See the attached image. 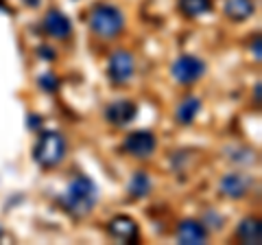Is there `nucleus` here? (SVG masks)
I'll list each match as a JSON object with an SVG mask.
<instances>
[{"label": "nucleus", "instance_id": "7ed1b4c3", "mask_svg": "<svg viewBox=\"0 0 262 245\" xmlns=\"http://www.w3.org/2000/svg\"><path fill=\"white\" fill-rule=\"evenodd\" d=\"M33 156L39 167H57L66 158V140L59 132H44L33 149Z\"/></svg>", "mask_w": 262, "mask_h": 245}, {"label": "nucleus", "instance_id": "4468645a", "mask_svg": "<svg viewBox=\"0 0 262 245\" xmlns=\"http://www.w3.org/2000/svg\"><path fill=\"white\" fill-rule=\"evenodd\" d=\"M201 110V99L199 96H186V99L179 103V108L175 112V118L179 125H190V122L196 118V114Z\"/></svg>", "mask_w": 262, "mask_h": 245}, {"label": "nucleus", "instance_id": "dca6fc26", "mask_svg": "<svg viewBox=\"0 0 262 245\" xmlns=\"http://www.w3.org/2000/svg\"><path fill=\"white\" fill-rule=\"evenodd\" d=\"M149 191H151L149 175H146L144 171H138V173L131 177V182H129V193L134 195V197H144V195H149Z\"/></svg>", "mask_w": 262, "mask_h": 245}, {"label": "nucleus", "instance_id": "6e6552de", "mask_svg": "<svg viewBox=\"0 0 262 245\" xmlns=\"http://www.w3.org/2000/svg\"><path fill=\"white\" fill-rule=\"evenodd\" d=\"M208 239V230L203 221H194V219H186L177 228V241L184 245H201Z\"/></svg>", "mask_w": 262, "mask_h": 245}, {"label": "nucleus", "instance_id": "6ab92c4d", "mask_svg": "<svg viewBox=\"0 0 262 245\" xmlns=\"http://www.w3.org/2000/svg\"><path fill=\"white\" fill-rule=\"evenodd\" d=\"M0 11H9V13H11V9H9V7H7V5L3 3V0H0Z\"/></svg>", "mask_w": 262, "mask_h": 245}, {"label": "nucleus", "instance_id": "412c9836", "mask_svg": "<svg viewBox=\"0 0 262 245\" xmlns=\"http://www.w3.org/2000/svg\"><path fill=\"white\" fill-rule=\"evenodd\" d=\"M0 236H3V228H0Z\"/></svg>", "mask_w": 262, "mask_h": 245}, {"label": "nucleus", "instance_id": "f03ea898", "mask_svg": "<svg viewBox=\"0 0 262 245\" xmlns=\"http://www.w3.org/2000/svg\"><path fill=\"white\" fill-rule=\"evenodd\" d=\"M90 29H92L94 35L103 39L118 37L122 33V29H125V15H122L118 7L101 3L90 13Z\"/></svg>", "mask_w": 262, "mask_h": 245}, {"label": "nucleus", "instance_id": "39448f33", "mask_svg": "<svg viewBox=\"0 0 262 245\" xmlns=\"http://www.w3.org/2000/svg\"><path fill=\"white\" fill-rule=\"evenodd\" d=\"M155 147H158V140H155V136L151 132H131L127 138H125V151L129 156L134 158H151L155 153Z\"/></svg>", "mask_w": 262, "mask_h": 245}, {"label": "nucleus", "instance_id": "20e7f679", "mask_svg": "<svg viewBox=\"0 0 262 245\" xmlns=\"http://www.w3.org/2000/svg\"><path fill=\"white\" fill-rule=\"evenodd\" d=\"M170 72H173V77L179 81V84H194L199 77H203V72H206V64H203L199 57L194 55H182L177 57L173 68H170Z\"/></svg>", "mask_w": 262, "mask_h": 245}, {"label": "nucleus", "instance_id": "2eb2a0df", "mask_svg": "<svg viewBox=\"0 0 262 245\" xmlns=\"http://www.w3.org/2000/svg\"><path fill=\"white\" fill-rule=\"evenodd\" d=\"M179 9L188 18H199L212 11V0H179Z\"/></svg>", "mask_w": 262, "mask_h": 245}, {"label": "nucleus", "instance_id": "1a4fd4ad", "mask_svg": "<svg viewBox=\"0 0 262 245\" xmlns=\"http://www.w3.org/2000/svg\"><path fill=\"white\" fill-rule=\"evenodd\" d=\"M249 186H251V177L245 173H227L221 179V193L232 199L245 197L249 193Z\"/></svg>", "mask_w": 262, "mask_h": 245}, {"label": "nucleus", "instance_id": "f8f14e48", "mask_svg": "<svg viewBox=\"0 0 262 245\" xmlns=\"http://www.w3.org/2000/svg\"><path fill=\"white\" fill-rule=\"evenodd\" d=\"M253 11H256L253 0H225V15L229 20L243 22V20L251 18Z\"/></svg>", "mask_w": 262, "mask_h": 245}, {"label": "nucleus", "instance_id": "ddd939ff", "mask_svg": "<svg viewBox=\"0 0 262 245\" xmlns=\"http://www.w3.org/2000/svg\"><path fill=\"white\" fill-rule=\"evenodd\" d=\"M236 234H238V239H241L243 243H247V245H258V243L262 241L260 221H258V219H253V217L243 219L241 226H238V230H236Z\"/></svg>", "mask_w": 262, "mask_h": 245}, {"label": "nucleus", "instance_id": "423d86ee", "mask_svg": "<svg viewBox=\"0 0 262 245\" xmlns=\"http://www.w3.org/2000/svg\"><path fill=\"white\" fill-rule=\"evenodd\" d=\"M107 72L116 84H125V81H129L136 72L134 55H131L129 51H116L107 62Z\"/></svg>", "mask_w": 262, "mask_h": 245}, {"label": "nucleus", "instance_id": "0eeeda50", "mask_svg": "<svg viewBox=\"0 0 262 245\" xmlns=\"http://www.w3.org/2000/svg\"><path fill=\"white\" fill-rule=\"evenodd\" d=\"M138 114V105L129 99H118V101H112L105 110V118H107L112 125L122 127V125H129L131 120L136 118Z\"/></svg>", "mask_w": 262, "mask_h": 245}, {"label": "nucleus", "instance_id": "9b49d317", "mask_svg": "<svg viewBox=\"0 0 262 245\" xmlns=\"http://www.w3.org/2000/svg\"><path fill=\"white\" fill-rule=\"evenodd\" d=\"M110 234L114 236V239H118V241L131 243V241L138 239L140 230H138V223H136L131 217L118 215V217H114L112 221H110Z\"/></svg>", "mask_w": 262, "mask_h": 245}, {"label": "nucleus", "instance_id": "9d476101", "mask_svg": "<svg viewBox=\"0 0 262 245\" xmlns=\"http://www.w3.org/2000/svg\"><path fill=\"white\" fill-rule=\"evenodd\" d=\"M44 29H46L48 35H53L57 39H66L72 33V22L63 11L51 9L44 15Z\"/></svg>", "mask_w": 262, "mask_h": 245}, {"label": "nucleus", "instance_id": "f257e3e1", "mask_svg": "<svg viewBox=\"0 0 262 245\" xmlns=\"http://www.w3.org/2000/svg\"><path fill=\"white\" fill-rule=\"evenodd\" d=\"M98 199V189L96 184L85 175L75 177L68 184L63 195V206L68 208L75 217H85L90 210L94 208V203Z\"/></svg>", "mask_w": 262, "mask_h": 245}, {"label": "nucleus", "instance_id": "f3484780", "mask_svg": "<svg viewBox=\"0 0 262 245\" xmlns=\"http://www.w3.org/2000/svg\"><path fill=\"white\" fill-rule=\"evenodd\" d=\"M39 86H42V90H46V92H55L57 86H59V81H57L55 75H51V72H46V75L39 77Z\"/></svg>", "mask_w": 262, "mask_h": 245}, {"label": "nucleus", "instance_id": "aec40b11", "mask_svg": "<svg viewBox=\"0 0 262 245\" xmlns=\"http://www.w3.org/2000/svg\"><path fill=\"white\" fill-rule=\"evenodd\" d=\"M256 103H260V84L256 86Z\"/></svg>", "mask_w": 262, "mask_h": 245}, {"label": "nucleus", "instance_id": "a211bd4d", "mask_svg": "<svg viewBox=\"0 0 262 245\" xmlns=\"http://www.w3.org/2000/svg\"><path fill=\"white\" fill-rule=\"evenodd\" d=\"M251 51H253V55H256V59H260V35L256 37V44L251 46Z\"/></svg>", "mask_w": 262, "mask_h": 245}]
</instances>
